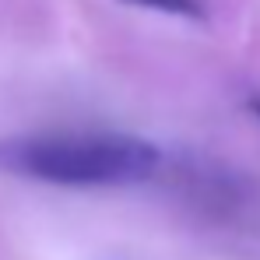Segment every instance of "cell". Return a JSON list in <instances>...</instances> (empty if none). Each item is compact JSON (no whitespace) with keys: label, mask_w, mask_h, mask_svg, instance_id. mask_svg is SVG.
Returning <instances> with one entry per match:
<instances>
[{"label":"cell","mask_w":260,"mask_h":260,"mask_svg":"<svg viewBox=\"0 0 260 260\" xmlns=\"http://www.w3.org/2000/svg\"><path fill=\"white\" fill-rule=\"evenodd\" d=\"M134 7H148V11H162V14H176V18H204V4L201 0H127Z\"/></svg>","instance_id":"obj_2"},{"label":"cell","mask_w":260,"mask_h":260,"mask_svg":"<svg viewBox=\"0 0 260 260\" xmlns=\"http://www.w3.org/2000/svg\"><path fill=\"white\" fill-rule=\"evenodd\" d=\"M158 144L134 134L60 130L0 137V173L53 186H130L158 173Z\"/></svg>","instance_id":"obj_1"}]
</instances>
